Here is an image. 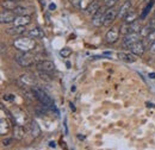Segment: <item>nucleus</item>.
Listing matches in <instances>:
<instances>
[{
    "mask_svg": "<svg viewBox=\"0 0 155 150\" xmlns=\"http://www.w3.org/2000/svg\"><path fill=\"white\" fill-rule=\"evenodd\" d=\"M13 45L23 53H31L32 50H35L36 48V39L31 37H18L13 41Z\"/></svg>",
    "mask_w": 155,
    "mask_h": 150,
    "instance_id": "1",
    "label": "nucleus"
},
{
    "mask_svg": "<svg viewBox=\"0 0 155 150\" xmlns=\"http://www.w3.org/2000/svg\"><path fill=\"white\" fill-rule=\"evenodd\" d=\"M31 90H32V92L35 94L36 99L39 101V104H43L44 106H47V107H49V109H51V110H55V105H54L53 99L45 93L43 90H41L39 87H35V86H34Z\"/></svg>",
    "mask_w": 155,
    "mask_h": 150,
    "instance_id": "2",
    "label": "nucleus"
},
{
    "mask_svg": "<svg viewBox=\"0 0 155 150\" xmlns=\"http://www.w3.org/2000/svg\"><path fill=\"white\" fill-rule=\"evenodd\" d=\"M15 60L23 68H29V67L34 66L35 62H37L36 61V55H32L31 53H23V51H20L19 54H17L16 57H15Z\"/></svg>",
    "mask_w": 155,
    "mask_h": 150,
    "instance_id": "3",
    "label": "nucleus"
},
{
    "mask_svg": "<svg viewBox=\"0 0 155 150\" xmlns=\"http://www.w3.org/2000/svg\"><path fill=\"white\" fill-rule=\"evenodd\" d=\"M11 118L15 120V124H19L21 126H25V125L30 124V122H31L28 113H25V111L20 110L18 107H16L15 110L11 111Z\"/></svg>",
    "mask_w": 155,
    "mask_h": 150,
    "instance_id": "4",
    "label": "nucleus"
},
{
    "mask_svg": "<svg viewBox=\"0 0 155 150\" xmlns=\"http://www.w3.org/2000/svg\"><path fill=\"white\" fill-rule=\"evenodd\" d=\"M106 10H107V7L104 5L103 7H100L98 10V12L96 15L92 16V19H91L92 26H94V28H101V26H104V20H105V12H106Z\"/></svg>",
    "mask_w": 155,
    "mask_h": 150,
    "instance_id": "5",
    "label": "nucleus"
},
{
    "mask_svg": "<svg viewBox=\"0 0 155 150\" xmlns=\"http://www.w3.org/2000/svg\"><path fill=\"white\" fill-rule=\"evenodd\" d=\"M36 68L38 72H45V73L53 74L55 72V63L49 60H43L36 63Z\"/></svg>",
    "mask_w": 155,
    "mask_h": 150,
    "instance_id": "6",
    "label": "nucleus"
},
{
    "mask_svg": "<svg viewBox=\"0 0 155 150\" xmlns=\"http://www.w3.org/2000/svg\"><path fill=\"white\" fill-rule=\"evenodd\" d=\"M19 85L23 88H32L36 85V79L32 74L25 73L19 77Z\"/></svg>",
    "mask_w": 155,
    "mask_h": 150,
    "instance_id": "7",
    "label": "nucleus"
},
{
    "mask_svg": "<svg viewBox=\"0 0 155 150\" xmlns=\"http://www.w3.org/2000/svg\"><path fill=\"white\" fill-rule=\"evenodd\" d=\"M141 39V34L140 32H130L128 35H125L123 38V45L127 49H130V47L133 44H135L137 41Z\"/></svg>",
    "mask_w": 155,
    "mask_h": 150,
    "instance_id": "8",
    "label": "nucleus"
},
{
    "mask_svg": "<svg viewBox=\"0 0 155 150\" xmlns=\"http://www.w3.org/2000/svg\"><path fill=\"white\" fill-rule=\"evenodd\" d=\"M119 35H120L119 28H117V26H111V28L107 30L106 35H105V39H106V42H107L109 44H115L117 41H118V38H119Z\"/></svg>",
    "mask_w": 155,
    "mask_h": 150,
    "instance_id": "9",
    "label": "nucleus"
},
{
    "mask_svg": "<svg viewBox=\"0 0 155 150\" xmlns=\"http://www.w3.org/2000/svg\"><path fill=\"white\" fill-rule=\"evenodd\" d=\"M118 18V10L115 7L107 8L105 12V20H104V26H111V24H114V21Z\"/></svg>",
    "mask_w": 155,
    "mask_h": 150,
    "instance_id": "10",
    "label": "nucleus"
},
{
    "mask_svg": "<svg viewBox=\"0 0 155 150\" xmlns=\"http://www.w3.org/2000/svg\"><path fill=\"white\" fill-rule=\"evenodd\" d=\"M16 17H17V15L13 11L2 10V12L0 13V21H1V24H11L15 21Z\"/></svg>",
    "mask_w": 155,
    "mask_h": 150,
    "instance_id": "11",
    "label": "nucleus"
},
{
    "mask_svg": "<svg viewBox=\"0 0 155 150\" xmlns=\"http://www.w3.org/2000/svg\"><path fill=\"white\" fill-rule=\"evenodd\" d=\"M26 26H20V25H13L11 28H7L5 30V32L10 36H23L25 32H26Z\"/></svg>",
    "mask_w": 155,
    "mask_h": 150,
    "instance_id": "12",
    "label": "nucleus"
},
{
    "mask_svg": "<svg viewBox=\"0 0 155 150\" xmlns=\"http://www.w3.org/2000/svg\"><path fill=\"white\" fill-rule=\"evenodd\" d=\"M135 56H142L143 54H144V50H146V47H144V43L140 39V41H137L135 44H133L131 47H130V49H129Z\"/></svg>",
    "mask_w": 155,
    "mask_h": 150,
    "instance_id": "13",
    "label": "nucleus"
},
{
    "mask_svg": "<svg viewBox=\"0 0 155 150\" xmlns=\"http://www.w3.org/2000/svg\"><path fill=\"white\" fill-rule=\"evenodd\" d=\"M131 6H133L131 0H127L125 2H123V5L120 6V8L118 10V18L124 20V18L127 17V15L131 11Z\"/></svg>",
    "mask_w": 155,
    "mask_h": 150,
    "instance_id": "14",
    "label": "nucleus"
},
{
    "mask_svg": "<svg viewBox=\"0 0 155 150\" xmlns=\"http://www.w3.org/2000/svg\"><path fill=\"white\" fill-rule=\"evenodd\" d=\"M17 16H32L34 12H35V8L34 7H30V6H24V5H18V7L13 11Z\"/></svg>",
    "mask_w": 155,
    "mask_h": 150,
    "instance_id": "15",
    "label": "nucleus"
},
{
    "mask_svg": "<svg viewBox=\"0 0 155 150\" xmlns=\"http://www.w3.org/2000/svg\"><path fill=\"white\" fill-rule=\"evenodd\" d=\"M100 8V5H99V1L98 0H93L92 2H90L88 4V6L84 10L85 11V15H87V16H93V15H96L98 12V10Z\"/></svg>",
    "mask_w": 155,
    "mask_h": 150,
    "instance_id": "16",
    "label": "nucleus"
},
{
    "mask_svg": "<svg viewBox=\"0 0 155 150\" xmlns=\"http://www.w3.org/2000/svg\"><path fill=\"white\" fill-rule=\"evenodd\" d=\"M118 60L123 61V62H127V63H134L136 62V56L130 51V53H125V51H120L117 54Z\"/></svg>",
    "mask_w": 155,
    "mask_h": 150,
    "instance_id": "17",
    "label": "nucleus"
},
{
    "mask_svg": "<svg viewBox=\"0 0 155 150\" xmlns=\"http://www.w3.org/2000/svg\"><path fill=\"white\" fill-rule=\"evenodd\" d=\"M29 128H30V132H31V136L34 138H38L39 136L42 135V130L39 128L38 123L36 120H31L30 124H29Z\"/></svg>",
    "mask_w": 155,
    "mask_h": 150,
    "instance_id": "18",
    "label": "nucleus"
},
{
    "mask_svg": "<svg viewBox=\"0 0 155 150\" xmlns=\"http://www.w3.org/2000/svg\"><path fill=\"white\" fill-rule=\"evenodd\" d=\"M30 23H31V16H17L12 24L20 25V26H28Z\"/></svg>",
    "mask_w": 155,
    "mask_h": 150,
    "instance_id": "19",
    "label": "nucleus"
},
{
    "mask_svg": "<svg viewBox=\"0 0 155 150\" xmlns=\"http://www.w3.org/2000/svg\"><path fill=\"white\" fill-rule=\"evenodd\" d=\"M25 136V132L23 126L19 124H15L13 126V139H17V141H21Z\"/></svg>",
    "mask_w": 155,
    "mask_h": 150,
    "instance_id": "20",
    "label": "nucleus"
},
{
    "mask_svg": "<svg viewBox=\"0 0 155 150\" xmlns=\"http://www.w3.org/2000/svg\"><path fill=\"white\" fill-rule=\"evenodd\" d=\"M28 36L34 39H42L44 37V31H42L41 28H34L32 30L28 31Z\"/></svg>",
    "mask_w": 155,
    "mask_h": 150,
    "instance_id": "21",
    "label": "nucleus"
},
{
    "mask_svg": "<svg viewBox=\"0 0 155 150\" xmlns=\"http://www.w3.org/2000/svg\"><path fill=\"white\" fill-rule=\"evenodd\" d=\"M18 5H19V2L13 1V0H4L1 2V7L4 10H10V11H15L18 7Z\"/></svg>",
    "mask_w": 155,
    "mask_h": 150,
    "instance_id": "22",
    "label": "nucleus"
},
{
    "mask_svg": "<svg viewBox=\"0 0 155 150\" xmlns=\"http://www.w3.org/2000/svg\"><path fill=\"white\" fill-rule=\"evenodd\" d=\"M155 4V0H149V2H147V5H146V7L143 8V11H142V13L140 15V19H146V17L148 16V13L150 12V10H152V7L154 6Z\"/></svg>",
    "mask_w": 155,
    "mask_h": 150,
    "instance_id": "23",
    "label": "nucleus"
},
{
    "mask_svg": "<svg viewBox=\"0 0 155 150\" xmlns=\"http://www.w3.org/2000/svg\"><path fill=\"white\" fill-rule=\"evenodd\" d=\"M0 125H1V129H0V133L4 136V135H6L7 132L10 131V123L6 120V119H4V118H1V122H0Z\"/></svg>",
    "mask_w": 155,
    "mask_h": 150,
    "instance_id": "24",
    "label": "nucleus"
},
{
    "mask_svg": "<svg viewBox=\"0 0 155 150\" xmlns=\"http://www.w3.org/2000/svg\"><path fill=\"white\" fill-rule=\"evenodd\" d=\"M130 25H131V23L123 21V24H122L120 28H119V32H120L122 36H125V35L130 34Z\"/></svg>",
    "mask_w": 155,
    "mask_h": 150,
    "instance_id": "25",
    "label": "nucleus"
},
{
    "mask_svg": "<svg viewBox=\"0 0 155 150\" xmlns=\"http://www.w3.org/2000/svg\"><path fill=\"white\" fill-rule=\"evenodd\" d=\"M137 18H138L137 12H136L135 10H131V11L127 15V17L124 18V21H127V23H134L135 20H137Z\"/></svg>",
    "mask_w": 155,
    "mask_h": 150,
    "instance_id": "26",
    "label": "nucleus"
},
{
    "mask_svg": "<svg viewBox=\"0 0 155 150\" xmlns=\"http://www.w3.org/2000/svg\"><path fill=\"white\" fill-rule=\"evenodd\" d=\"M142 30V25L138 20H135L134 23H131L130 25V32H141Z\"/></svg>",
    "mask_w": 155,
    "mask_h": 150,
    "instance_id": "27",
    "label": "nucleus"
},
{
    "mask_svg": "<svg viewBox=\"0 0 155 150\" xmlns=\"http://www.w3.org/2000/svg\"><path fill=\"white\" fill-rule=\"evenodd\" d=\"M150 32H152V29H150V28H149V25L147 24L146 26H143V28H142V30H141V32H140V34H141V37L146 38L149 34H150Z\"/></svg>",
    "mask_w": 155,
    "mask_h": 150,
    "instance_id": "28",
    "label": "nucleus"
},
{
    "mask_svg": "<svg viewBox=\"0 0 155 150\" xmlns=\"http://www.w3.org/2000/svg\"><path fill=\"white\" fill-rule=\"evenodd\" d=\"M72 55V50L69 48H63L62 50H60V56L63 58H67Z\"/></svg>",
    "mask_w": 155,
    "mask_h": 150,
    "instance_id": "29",
    "label": "nucleus"
},
{
    "mask_svg": "<svg viewBox=\"0 0 155 150\" xmlns=\"http://www.w3.org/2000/svg\"><path fill=\"white\" fill-rule=\"evenodd\" d=\"M154 41H155V30L154 31H152V32L146 37V43H147L148 47H150V44H152Z\"/></svg>",
    "mask_w": 155,
    "mask_h": 150,
    "instance_id": "30",
    "label": "nucleus"
},
{
    "mask_svg": "<svg viewBox=\"0 0 155 150\" xmlns=\"http://www.w3.org/2000/svg\"><path fill=\"white\" fill-rule=\"evenodd\" d=\"M119 0H105V6L107 7V8H111V7H115V5H116L117 2H118Z\"/></svg>",
    "mask_w": 155,
    "mask_h": 150,
    "instance_id": "31",
    "label": "nucleus"
},
{
    "mask_svg": "<svg viewBox=\"0 0 155 150\" xmlns=\"http://www.w3.org/2000/svg\"><path fill=\"white\" fill-rule=\"evenodd\" d=\"M38 74L43 80H45V81H51V76H50L49 73H45V72H38Z\"/></svg>",
    "mask_w": 155,
    "mask_h": 150,
    "instance_id": "32",
    "label": "nucleus"
},
{
    "mask_svg": "<svg viewBox=\"0 0 155 150\" xmlns=\"http://www.w3.org/2000/svg\"><path fill=\"white\" fill-rule=\"evenodd\" d=\"M148 25H149V28L152 29V31H154V30H155V16L152 19H150V20H149Z\"/></svg>",
    "mask_w": 155,
    "mask_h": 150,
    "instance_id": "33",
    "label": "nucleus"
},
{
    "mask_svg": "<svg viewBox=\"0 0 155 150\" xmlns=\"http://www.w3.org/2000/svg\"><path fill=\"white\" fill-rule=\"evenodd\" d=\"M81 2H82V0H72V5L75 7H79V8L81 6Z\"/></svg>",
    "mask_w": 155,
    "mask_h": 150,
    "instance_id": "34",
    "label": "nucleus"
},
{
    "mask_svg": "<svg viewBox=\"0 0 155 150\" xmlns=\"http://www.w3.org/2000/svg\"><path fill=\"white\" fill-rule=\"evenodd\" d=\"M13 98H15V96H13L12 94H7V95H4V99H5V100H8V101H13V100H15Z\"/></svg>",
    "mask_w": 155,
    "mask_h": 150,
    "instance_id": "35",
    "label": "nucleus"
},
{
    "mask_svg": "<svg viewBox=\"0 0 155 150\" xmlns=\"http://www.w3.org/2000/svg\"><path fill=\"white\" fill-rule=\"evenodd\" d=\"M149 51H150V54L155 55V41L150 44V47H149Z\"/></svg>",
    "mask_w": 155,
    "mask_h": 150,
    "instance_id": "36",
    "label": "nucleus"
},
{
    "mask_svg": "<svg viewBox=\"0 0 155 150\" xmlns=\"http://www.w3.org/2000/svg\"><path fill=\"white\" fill-rule=\"evenodd\" d=\"M11 142H12V139H4V141H2V144L7 147V145H10V144H11Z\"/></svg>",
    "mask_w": 155,
    "mask_h": 150,
    "instance_id": "37",
    "label": "nucleus"
},
{
    "mask_svg": "<svg viewBox=\"0 0 155 150\" xmlns=\"http://www.w3.org/2000/svg\"><path fill=\"white\" fill-rule=\"evenodd\" d=\"M55 147H56L55 142H49V148H55Z\"/></svg>",
    "mask_w": 155,
    "mask_h": 150,
    "instance_id": "38",
    "label": "nucleus"
},
{
    "mask_svg": "<svg viewBox=\"0 0 155 150\" xmlns=\"http://www.w3.org/2000/svg\"><path fill=\"white\" fill-rule=\"evenodd\" d=\"M5 53V43H1V54Z\"/></svg>",
    "mask_w": 155,
    "mask_h": 150,
    "instance_id": "39",
    "label": "nucleus"
},
{
    "mask_svg": "<svg viewBox=\"0 0 155 150\" xmlns=\"http://www.w3.org/2000/svg\"><path fill=\"white\" fill-rule=\"evenodd\" d=\"M49 8H50V10H55V8H56V5H55V4H50Z\"/></svg>",
    "mask_w": 155,
    "mask_h": 150,
    "instance_id": "40",
    "label": "nucleus"
},
{
    "mask_svg": "<svg viewBox=\"0 0 155 150\" xmlns=\"http://www.w3.org/2000/svg\"><path fill=\"white\" fill-rule=\"evenodd\" d=\"M69 106H71V110H72V111L74 112V111H75V106H74V105H73L72 103H69Z\"/></svg>",
    "mask_w": 155,
    "mask_h": 150,
    "instance_id": "41",
    "label": "nucleus"
},
{
    "mask_svg": "<svg viewBox=\"0 0 155 150\" xmlns=\"http://www.w3.org/2000/svg\"><path fill=\"white\" fill-rule=\"evenodd\" d=\"M78 138H79L80 141H81V139L84 141V139H85V136H84V135H78Z\"/></svg>",
    "mask_w": 155,
    "mask_h": 150,
    "instance_id": "42",
    "label": "nucleus"
},
{
    "mask_svg": "<svg viewBox=\"0 0 155 150\" xmlns=\"http://www.w3.org/2000/svg\"><path fill=\"white\" fill-rule=\"evenodd\" d=\"M149 77H152V79H155V73H150V74H149Z\"/></svg>",
    "mask_w": 155,
    "mask_h": 150,
    "instance_id": "43",
    "label": "nucleus"
},
{
    "mask_svg": "<svg viewBox=\"0 0 155 150\" xmlns=\"http://www.w3.org/2000/svg\"><path fill=\"white\" fill-rule=\"evenodd\" d=\"M13 1H17V2H19L20 0H13Z\"/></svg>",
    "mask_w": 155,
    "mask_h": 150,
    "instance_id": "44",
    "label": "nucleus"
}]
</instances>
